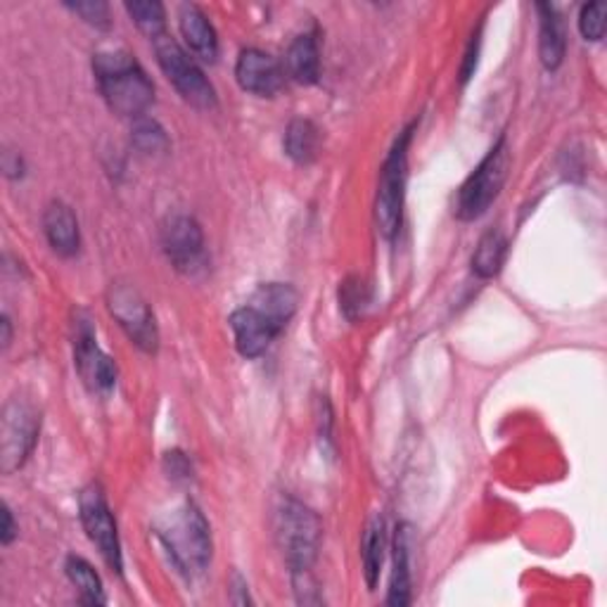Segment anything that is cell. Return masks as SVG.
<instances>
[{"label":"cell","mask_w":607,"mask_h":607,"mask_svg":"<svg viewBox=\"0 0 607 607\" xmlns=\"http://www.w3.org/2000/svg\"><path fill=\"white\" fill-rule=\"evenodd\" d=\"M93 74L110 110L128 120H140L153 105L155 86L145 69L126 50H105L93 55Z\"/></svg>","instance_id":"obj_1"},{"label":"cell","mask_w":607,"mask_h":607,"mask_svg":"<svg viewBox=\"0 0 607 607\" xmlns=\"http://www.w3.org/2000/svg\"><path fill=\"white\" fill-rule=\"evenodd\" d=\"M157 539L167 555L188 580L200 576L212 560V531L192 501L157 520Z\"/></svg>","instance_id":"obj_2"},{"label":"cell","mask_w":607,"mask_h":607,"mask_svg":"<svg viewBox=\"0 0 607 607\" xmlns=\"http://www.w3.org/2000/svg\"><path fill=\"white\" fill-rule=\"evenodd\" d=\"M276 541L292 572H306L316 562L321 520L294 498H280L276 508Z\"/></svg>","instance_id":"obj_3"},{"label":"cell","mask_w":607,"mask_h":607,"mask_svg":"<svg viewBox=\"0 0 607 607\" xmlns=\"http://www.w3.org/2000/svg\"><path fill=\"white\" fill-rule=\"evenodd\" d=\"M510 169V147L506 136L486 153L480 167L468 176L453 202V214L461 221H477L488 212V206L496 202L503 186H506Z\"/></svg>","instance_id":"obj_4"},{"label":"cell","mask_w":607,"mask_h":607,"mask_svg":"<svg viewBox=\"0 0 607 607\" xmlns=\"http://www.w3.org/2000/svg\"><path fill=\"white\" fill-rule=\"evenodd\" d=\"M413 136V126H408L396 138L390 157L384 159L380 171L378 195H375V224L384 238H394L402 226L406 181H408V143Z\"/></svg>","instance_id":"obj_5"},{"label":"cell","mask_w":607,"mask_h":607,"mask_svg":"<svg viewBox=\"0 0 607 607\" xmlns=\"http://www.w3.org/2000/svg\"><path fill=\"white\" fill-rule=\"evenodd\" d=\"M155 53L161 71L173 83L176 91L181 93L186 102L198 110H214L216 108V91L214 86L206 81L204 71L190 60L188 53L169 38L167 34L155 41Z\"/></svg>","instance_id":"obj_6"},{"label":"cell","mask_w":607,"mask_h":607,"mask_svg":"<svg viewBox=\"0 0 607 607\" xmlns=\"http://www.w3.org/2000/svg\"><path fill=\"white\" fill-rule=\"evenodd\" d=\"M41 429L38 413L20 398L3 408V420H0V470L10 472L20 470L29 453L34 451Z\"/></svg>","instance_id":"obj_7"},{"label":"cell","mask_w":607,"mask_h":607,"mask_svg":"<svg viewBox=\"0 0 607 607\" xmlns=\"http://www.w3.org/2000/svg\"><path fill=\"white\" fill-rule=\"evenodd\" d=\"M110 314L120 321L124 333L131 337V342L140 347L147 353H155L159 345V333L155 325V316L150 306L143 300V294L128 285V283H116L110 290L108 297Z\"/></svg>","instance_id":"obj_8"},{"label":"cell","mask_w":607,"mask_h":607,"mask_svg":"<svg viewBox=\"0 0 607 607\" xmlns=\"http://www.w3.org/2000/svg\"><path fill=\"white\" fill-rule=\"evenodd\" d=\"M79 515L88 539L98 546L100 555L105 558V562L114 572H122V546L120 535H116V522L105 501V494H102V488L98 484H88L81 492Z\"/></svg>","instance_id":"obj_9"},{"label":"cell","mask_w":607,"mask_h":607,"mask_svg":"<svg viewBox=\"0 0 607 607\" xmlns=\"http://www.w3.org/2000/svg\"><path fill=\"white\" fill-rule=\"evenodd\" d=\"M74 363H77L79 375L91 392L105 394L116 384V366L108 353L98 347L91 321L77 323V335H74Z\"/></svg>","instance_id":"obj_10"},{"label":"cell","mask_w":607,"mask_h":607,"mask_svg":"<svg viewBox=\"0 0 607 607\" xmlns=\"http://www.w3.org/2000/svg\"><path fill=\"white\" fill-rule=\"evenodd\" d=\"M161 247L181 273H198L204 266V235L195 218L173 216L161 228Z\"/></svg>","instance_id":"obj_11"},{"label":"cell","mask_w":607,"mask_h":607,"mask_svg":"<svg viewBox=\"0 0 607 607\" xmlns=\"http://www.w3.org/2000/svg\"><path fill=\"white\" fill-rule=\"evenodd\" d=\"M228 323L235 337V347H238L245 359L261 357V353H266V349L273 345V339L283 333V328H280L276 321H271L263 311L251 304L233 311Z\"/></svg>","instance_id":"obj_12"},{"label":"cell","mask_w":607,"mask_h":607,"mask_svg":"<svg viewBox=\"0 0 607 607\" xmlns=\"http://www.w3.org/2000/svg\"><path fill=\"white\" fill-rule=\"evenodd\" d=\"M235 79H238L243 91L251 95L273 98L285 83V74L269 53L247 48L240 53L238 65H235Z\"/></svg>","instance_id":"obj_13"},{"label":"cell","mask_w":607,"mask_h":607,"mask_svg":"<svg viewBox=\"0 0 607 607\" xmlns=\"http://www.w3.org/2000/svg\"><path fill=\"white\" fill-rule=\"evenodd\" d=\"M179 26L181 34L188 43V48L195 53L204 63H216L218 57V41L212 22L206 20V14L198 5H181L179 10Z\"/></svg>","instance_id":"obj_14"},{"label":"cell","mask_w":607,"mask_h":607,"mask_svg":"<svg viewBox=\"0 0 607 607\" xmlns=\"http://www.w3.org/2000/svg\"><path fill=\"white\" fill-rule=\"evenodd\" d=\"M43 231L60 257H74L79 251V221L65 202H53L48 206L43 214Z\"/></svg>","instance_id":"obj_15"},{"label":"cell","mask_w":607,"mask_h":607,"mask_svg":"<svg viewBox=\"0 0 607 607\" xmlns=\"http://www.w3.org/2000/svg\"><path fill=\"white\" fill-rule=\"evenodd\" d=\"M539 55H541V65L546 69H558L565 60V50H567V36H565V26H562L560 14L553 5L539 3Z\"/></svg>","instance_id":"obj_16"},{"label":"cell","mask_w":607,"mask_h":607,"mask_svg":"<svg viewBox=\"0 0 607 607\" xmlns=\"http://www.w3.org/2000/svg\"><path fill=\"white\" fill-rule=\"evenodd\" d=\"M285 69L292 81L314 86L321 77V50L316 34H300L285 53Z\"/></svg>","instance_id":"obj_17"},{"label":"cell","mask_w":607,"mask_h":607,"mask_svg":"<svg viewBox=\"0 0 607 607\" xmlns=\"http://www.w3.org/2000/svg\"><path fill=\"white\" fill-rule=\"evenodd\" d=\"M297 302H300L297 292H294V288H290L285 283L261 285L249 300L251 306L263 311V314L271 321H276L283 330H285V325L292 321L294 311H297Z\"/></svg>","instance_id":"obj_18"},{"label":"cell","mask_w":607,"mask_h":607,"mask_svg":"<svg viewBox=\"0 0 607 607\" xmlns=\"http://www.w3.org/2000/svg\"><path fill=\"white\" fill-rule=\"evenodd\" d=\"M411 529L402 525L394 537V565H392V582L387 603L394 607H404L411 603V553H408Z\"/></svg>","instance_id":"obj_19"},{"label":"cell","mask_w":607,"mask_h":607,"mask_svg":"<svg viewBox=\"0 0 607 607\" xmlns=\"http://www.w3.org/2000/svg\"><path fill=\"white\" fill-rule=\"evenodd\" d=\"M321 131L314 122L294 120L285 131V155L297 165H311L318 157Z\"/></svg>","instance_id":"obj_20"},{"label":"cell","mask_w":607,"mask_h":607,"mask_svg":"<svg viewBox=\"0 0 607 607\" xmlns=\"http://www.w3.org/2000/svg\"><path fill=\"white\" fill-rule=\"evenodd\" d=\"M508 255V240L501 231H488L477 243L475 255H472V273L480 278H494L503 269V261Z\"/></svg>","instance_id":"obj_21"},{"label":"cell","mask_w":607,"mask_h":607,"mask_svg":"<svg viewBox=\"0 0 607 607\" xmlns=\"http://www.w3.org/2000/svg\"><path fill=\"white\" fill-rule=\"evenodd\" d=\"M384 548H387V535H384V520L378 515L366 527L363 537V574L370 591L378 586L384 562Z\"/></svg>","instance_id":"obj_22"},{"label":"cell","mask_w":607,"mask_h":607,"mask_svg":"<svg viewBox=\"0 0 607 607\" xmlns=\"http://www.w3.org/2000/svg\"><path fill=\"white\" fill-rule=\"evenodd\" d=\"M126 12L131 14V20L136 22V26L145 36H150L157 41L159 36H165L167 32V12L165 5L157 3V0H136V3H126Z\"/></svg>","instance_id":"obj_23"},{"label":"cell","mask_w":607,"mask_h":607,"mask_svg":"<svg viewBox=\"0 0 607 607\" xmlns=\"http://www.w3.org/2000/svg\"><path fill=\"white\" fill-rule=\"evenodd\" d=\"M67 576L71 580V584L79 588L81 600L88 605H100L105 603V594H102V584L100 576L95 574V570L88 565L83 558H69L67 560Z\"/></svg>","instance_id":"obj_24"},{"label":"cell","mask_w":607,"mask_h":607,"mask_svg":"<svg viewBox=\"0 0 607 607\" xmlns=\"http://www.w3.org/2000/svg\"><path fill=\"white\" fill-rule=\"evenodd\" d=\"M133 145L138 147L140 153L145 155H155V153H165L169 147V140H167V133L165 128H161L157 122L153 120H145V116H140V120H136V124H133Z\"/></svg>","instance_id":"obj_25"},{"label":"cell","mask_w":607,"mask_h":607,"mask_svg":"<svg viewBox=\"0 0 607 607\" xmlns=\"http://www.w3.org/2000/svg\"><path fill=\"white\" fill-rule=\"evenodd\" d=\"M605 3H588L580 14V32L586 41H600L605 36Z\"/></svg>","instance_id":"obj_26"},{"label":"cell","mask_w":607,"mask_h":607,"mask_svg":"<svg viewBox=\"0 0 607 607\" xmlns=\"http://www.w3.org/2000/svg\"><path fill=\"white\" fill-rule=\"evenodd\" d=\"M339 306L347 314V318H357L361 308L366 306V288L359 278H349L347 283L339 288Z\"/></svg>","instance_id":"obj_27"},{"label":"cell","mask_w":607,"mask_h":607,"mask_svg":"<svg viewBox=\"0 0 607 607\" xmlns=\"http://www.w3.org/2000/svg\"><path fill=\"white\" fill-rule=\"evenodd\" d=\"M71 12H77L83 22L98 29H108L110 26V8L100 0H88V3H67Z\"/></svg>","instance_id":"obj_28"},{"label":"cell","mask_w":607,"mask_h":607,"mask_svg":"<svg viewBox=\"0 0 607 607\" xmlns=\"http://www.w3.org/2000/svg\"><path fill=\"white\" fill-rule=\"evenodd\" d=\"M165 463H167V470L171 472L169 477H173V480H190L192 468H190L188 458H186L181 451H171V453H167Z\"/></svg>","instance_id":"obj_29"},{"label":"cell","mask_w":607,"mask_h":607,"mask_svg":"<svg viewBox=\"0 0 607 607\" xmlns=\"http://www.w3.org/2000/svg\"><path fill=\"white\" fill-rule=\"evenodd\" d=\"M477 46H480V32L472 36L470 41V48L465 53V63H463V69H461V81L468 83V79L475 74V67H477Z\"/></svg>","instance_id":"obj_30"},{"label":"cell","mask_w":607,"mask_h":607,"mask_svg":"<svg viewBox=\"0 0 607 607\" xmlns=\"http://www.w3.org/2000/svg\"><path fill=\"white\" fill-rule=\"evenodd\" d=\"M3 169L8 176H12V179H18V176H22V159L20 155H12V153H5L3 155Z\"/></svg>","instance_id":"obj_31"},{"label":"cell","mask_w":607,"mask_h":607,"mask_svg":"<svg viewBox=\"0 0 607 607\" xmlns=\"http://www.w3.org/2000/svg\"><path fill=\"white\" fill-rule=\"evenodd\" d=\"M14 537H18V529H14L12 513H10V508H3V531H0V541L8 546V543H12Z\"/></svg>","instance_id":"obj_32"},{"label":"cell","mask_w":607,"mask_h":607,"mask_svg":"<svg viewBox=\"0 0 607 607\" xmlns=\"http://www.w3.org/2000/svg\"><path fill=\"white\" fill-rule=\"evenodd\" d=\"M0 328H3V337H0V342H3V347L10 345V335H12V328H10V318L3 316V323H0Z\"/></svg>","instance_id":"obj_33"}]
</instances>
